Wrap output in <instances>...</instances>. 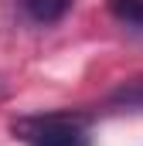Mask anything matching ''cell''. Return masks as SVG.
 <instances>
[{"label":"cell","instance_id":"obj_1","mask_svg":"<svg viewBox=\"0 0 143 146\" xmlns=\"http://www.w3.org/2000/svg\"><path fill=\"white\" fill-rule=\"evenodd\" d=\"M14 136H21L27 146H92L85 115H75V112H48V115L17 119Z\"/></svg>","mask_w":143,"mask_h":146},{"label":"cell","instance_id":"obj_2","mask_svg":"<svg viewBox=\"0 0 143 146\" xmlns=\"http://www.w3.org/2000/svg\"><path fill=\"white\" fill-rule=\"evenodd\" d=\"M17 3H21V10L31 21H37V24H55V21H61L72 10L75 0H17Z\"/></svg>","mask_w":143,"mask_h":146},{"label":"cell","instance_id":"obj_3","mask_svg":"<svg viewBox=\"0 0 143 146\" xmlns=\"http://www.w3.org/2000/svg\"><path fill=\"white\" fill-rule=\"evenodd\" d=\"M106 102L112 109H119V112H143V75L123 82V85H116V88L109 92Z\"/></svg>","mask_w":143,"mask_h":146},{"label":"cell","instance_id":"obj_4","mask_svg":"<svg viewBox=\"0 0 143 146\" xmlns=\"http://www.w3.org/2000/svg\"><path fill=\"white\" fill-rule=\"evenodd\" d=\"M109 14L116 21L143 31V0H109Z\"/></svg>","mask_w":143,"mask_h":146}]
</instances>
